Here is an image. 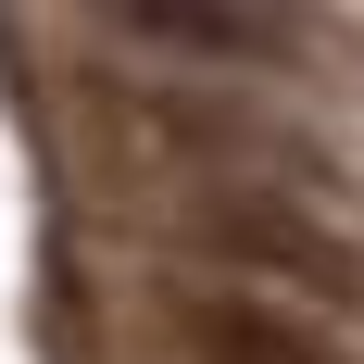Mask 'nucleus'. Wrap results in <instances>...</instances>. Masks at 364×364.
I'll use <instances>...</instances> for the list:
<instances>
[{"label":"nucleus","instance_id":"2","mask_svg":"<svg viewBox=\"0 0 364 364\" xmlns=\"http://www.w3.org/2000/svg\"><path fill=\"white\" fill-rule=\"evenodd\" d=\"M126 126H139L176 176L201 188H289V201H314V188L339 176V151L301 126V113L252 101V88H176V75H139L126 88Z\"/></svg>","mask_w":364,"mask_h":364},{"label":"nucleus","instance_id":"4","mask_svg":"<svg viewBox=\"0 0 364 364\" xmlns=\"http://www.w3.org/2000/svg\"><path fill=\"white\" fill-rule=\"evenodd\" d=\"M164 339H176L188 364H352L314 314L252 301V289H214V277H188V289L164 301Z\"/></svg>","mask_w":364,"mask_h":364},{"label":"nucleus","instance_id":"1","mask_svg":"<svg viewBox=\"0 0 364 364\" xmlns=\"http://www.w3.org/2000/svg\"><path fill=\"white\" fill-rule=\"evenodd\" d=\"M164 226H176V252L214 289L289 301V314H364V239H339L289 188H201V176H176Z\"/></svg>","mask_w":364,"mask_h":364},{"label":"nucleus","instance_id":"3","mask_svg":"<svg viewBox=\"0 0 364 364\" xmlns=\"http://www.w3.org/2000/svg\"><path fill=\"white\" fill-rule=\"evenodd\" d=\"M126 38H151L164 63H226V75H289L327 63V13L314 0H101Z\"/></svg>","mask_w":364,"mask_h":364}]
</instances>
